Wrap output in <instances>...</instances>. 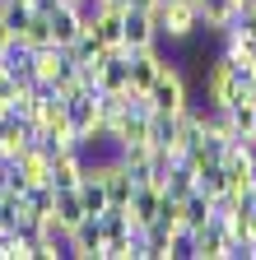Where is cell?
Returning <instances> with one entry per match:
<instances>
[{
	"label": "cell",
	"mask_w": 256,
	"mask_h": 260,
	"mask_svg": "<svg viewBox=\"0 0 256 260\" xmlns=\"http://www.w3.org/2000/svg\"><path fill=\"white\" fill-rule=\"evenodd\" d=\"M242 98H251L247 79L238 75V65L219 51V56L205 65V107H214V112H229L233 103H242ZM251 103H256V98H251Z\"/></svg>",
	"instance_id": "obj_1"
},
{
	"label": "cell",
	"mask_w": 256,
	"mask_h": 260,
	"mask_svg": "<svg viewBox=\"0 0 256 260\" xmlns=\"http://www.w3.org/2000/svg\"><path fill=\"white\" fill-rule=\"evenodd\" d=\"M154 14H158V38H168L177 47L201 32V5L196 0H163Z\"/></svg>",
	"instance_id": "obj_2"
},
{
	"label": "cell",
	"mask_w": 256,
	"mask_h": 260,
	"mask_svg": "<svg viewBox=\"0 0 256 260\" xmlns=\"http://www.w3.org/2000/svg\"><path fill=\"white\" fill-rule=\"evenodd\" d=\"M149 107L154 112H168V116H182L191 107V88H186V75L177 70V60H168L163 70H158V79L149 88Z\"/></svg>",
	"instance_id": "obj_3"
},
{
	"label": "cell",
	"mask_w": 256,
	"mask_h": 260,
	"mask_svg": "<svg viewBox=\"0 0 256 260\" xmlns=\"http://www.w3.org/2000/svg\"><path fill=\"white\" fill-rule=\"evenodd\" d=\"M158 14L154 10H135L126 5V19H121V47L126 51H145V47H158Z\"/></svg>",
	"instance_id": "obj_4"
},
{
	"label": "cell",
	"mask_w": 256,
	"mask_h": 260,
	"mask_svg": "<svg viewBox=\"0 0 256 260\" xmlns=\"http://www.w3.org/2000/svg\"><path fill=\"white\" fill-rule=\"evenodd\" d=\"M10 186L23 195V190H33V186H51V153L42 144H33L14 168H10Z\"/></svg>",
	"instance_id": "obj_5"
},
{
	"label": "cell",
	"mask_w": 256,
	"mask_h": 260,
	"mask_svg": "<svg viewBox=\"0 0 256 260\" xmlns=\"http://www.w3.org/2000/svg\"><path fill=\"white\" fill-rule=\"evenodd\" d=\"M163 65H168V56H158V47L131 51V56H126V79H131V93H149Z\"/></svg>",
	"instance_id": "obj_6"
},
{
	"label": "cell",
	"mask_w": 256,
	"mask_h": 260,
	"mask_svg": "<svg viewBox=\"0 0 256 260\" xmlns=\"http://www.w3.org/2000/svg\"><path fill=\"white\" fill-rule=\"evenodd\" d=\"M70 70H75V65H70V56L61 51V47H51V42H47V47H38V51H33V84L56 88Z\"/></svg>",
	"instance_id": "obj_7"
},
{
	"label": "cell",
	"mask_w": 256,
	"mask_h": 260,
	"mask_svg": "<svg viewBox=\"0 0 256 260\" xmlns=\"http://www.w3.org/2000/svg\"><path fill=\"white\" fill-rule=\"evenodd\" d=\"M158 209H163V186H158V181H140L135 195H131V205H126V218H131V228L140 233L145 223L158 218Z\"/></svg>",
	"instance_id": "obj_8"
},
{
	"label": "cell",
	"mask_w": 256,
	"mask_h": 260,
	"mask_svg": "<svg viewBox=\"0 0 256 260\" xmlns=\"http://www.w3.org/2000/svg\"><path fill=\"white\" fill-rule=\"evenodd\" d=\"M66 255H75V260H103V228H98V218H84L79 228L66 233Z\"/></svg>",
	"instance_id": "obj_9"
},
{
	"label": "cell",
	"mask_w": 256,
	"mask_h": 260,
	"mask_svg": "<svg viewBox=\"0 0 256 260\" xmlns=\"http://www.w3.org/2000/svg\"><path fill=\"white\" fill-rule=\"evenodd\" d=\"M75 190H79V200H84V214H89V218H98V214L112 205V200H107V181H103V172H98V162H93V158H89V168H84V177H79Z\"/></svg>",
	"instance_id": "obj_10"
},
{
	"label": "cell",
	"mask_w": 256,
	"mask_h": 260,
	"mask_svg": "<svg viewBox=\"0 0 256 260\" xmlns=\"http://www.w3.org/2000/svg\"><path fill=\"white\" fill-rule=\"evenodd\" d=\"M89 168V158L79 149H66V153H51V190H75L79 177Z\"/></svg>",
	"instance_id": "obj_11"
},
{
	"label": "cell",
	"mask_w": 256,
	"mask_h": 260,
	"mask_svg": "<svg viewBox=\"0 0 256 260\" xmlns=\"http://www.w3.org/2000/svg\"><path fill=\"white\" fill-rule=\"evenodd\" d=\"M47 23H51V47H70L84 32V10L79 5H56L47 14Z\"/></svg>",
	"instance_id": "obj_12"
},
{
	"label": "cell",
	"mask_w": 256,
	"mask_h": 260,
	"mask_svg": "<svg viewBox=\"0 0 256 260\" xmlns=\"http://www.w3.org/2000/svg\"><path fill=\"white\" fill-rule=\"evenodd\" d=\"M196 5H201V32H229L238 19L233 0H196Z\"/></svg>",
	"instance_id": "obj_13"
},
{
	"label": "cell",
	"mask_w": 256,
	"mask_h": 260,
	"mask_svg": "<svg viewBox=\"0 0 256 260\" xmlns=\"http://www.w3.org/2000/svg\"><path fill=\"white\" fill-rule=\"evenodd\" d=\"M47 42H51V23H47V14H28V19L14 28V47L38 51V47H47Z\"/></svg>",
	"instance_id": "obj_14"
},
{
	"label": "cell",
	"mask_w": 256,
	"mask_h": 260,
	"mask_svg": "<svg viewBox=\"0 0 256 260\" xmlns=\"http://www.w3.org/2000/svg\"><path fill=\"white\" fill-rule=\"evenodd\" d=\"M56 223L61 228H66V233H70V228H79L89 214H84V200H79V190H56Z\"/></svg>",
	"instance_id": "obj_15"
},
{
	"label": "cell",
	"mask_w": 256,
	"mask_h": 260,
	"mask_svg": "<svg viewBox=\"0 0 256 260\" xmlns=\"http://www.w3.org/2000/svg\"><path fill=\"white\" fill-rule=\"evenodd\" d=\"M210 218H214V200L196 186V190L182 200V223H186V228H201V223H210Z\"/></svg>",
	"instance_id": "obj_16"
},
{
	"label": "cell",
	"mask_w": 256,
	"mask_h": 260,
	"mask_svg": "<svg viewBox=\"0 0 256 260\" xmlns=\"http://www.w3.org/2000/svg\"><path fill=\"white\" fill-rule=\"evenodd\" d=\"M229 121H233V130H238L242 140H251V135H256V103H251V98L233 103V107H229Z\"/></svg>",
	"instance_id": "obj_17"
},
{
	"label": "cell",
	"mask_w": 256,
	"mask_h": 260,
	"mask_svg": "<svg viewBox=\"0 0 256 260\" xmlns=\"http://www.w3.org/2000/svg\"><path fill=\"white\" fill-rule=\"evenodd\" d=\"M196 186L210 195V200H223V195H229V177H223V168L214 162V168H205L201 177H196Z\"/></svg>",
	"instance_id": "obj_18"
},
{
	"label": "cell",
	"mask_w": 256,
	"mask_h": 260,
	"mask_svg": "<svg viewBox=\"0 0 256 260\" xmlns=\"http://www.w3.org/2000/svg\"><path fill=\"white\" fill-rule=\"evenodd\" d=\"M10 47H14V28L5 23V14H0V56H5Z\"/></svg>",
	"instance_id": "obj_19"
},
{
	"label": "cell",
	"mask_w": 256,
	"mask_h": 260,
	"mask_svg": "<svg viewBox=\"0 0 256 260\" xmlns=\"http://www.w3.org/2000/svg\"><path fill=\"white\" fill-rule=\"evenodd\" d=\"M56 5H66V0H28V10H33V14H51Z\"/></svg>",
	"instance_id": "obj_20"
},
{
	"label": "cell",
	"mask_w": 256,
	"mask_h": 260,
	"mask_svg": "<svg viewBox=\"0 0 256 260\" xmlns=\"http://www.w3.org/2000/svg\"><path fill=\"white\" fill-rule=\"evenodd\" d=\"M10 168H14V162H10L5 153H0V186H10Z\"/></svg>",
	"instance_id": "obj_21"
},
{
	"label": "cell",
	"mask_w": 256,
	"mask_h": 260,
	"mask_svg": "<svg viewBox=\"0 0 256 260\" xmlns=\"http://www.w3.org/2000/svg\"><path fill=\"white\" fill-rule=\"evenodd\" d=\"M126 5H135V10H158L163 0H126Z\"/></svg>",
	"instance_id": "obj_22"
},
{
	"label": "cell",
	"mask_w": 256,
	"mask_h": 260,
	"mask_svg": "<svg viewBox=\"0 0 256 260\" xmlns=\"http://www.w3.org/2000/svg\"><path fill=\"white\" fill-rule=\"evenodd\" d=\"M247 88H251V98H256V75H251V79H247Z\"/></svg>",
	"instance_id": "obj_23"
},
{
	"label": "cell",
	"mask_w": 256,
	"mask_h": 260,
	"mask_svg": "<svg viewBox=\"0 0 256 260\" xmlns=\"http://www.w3.org/2000/svg\"><path fill=\"white\" fill-rule=\"evenodd\" d=\"M247 260H256V242H251V246H247Z\"/></svg>",
	"instance_id": "obj_24"
},
{
	"label": "cell",
	"mask_w": 256,
	"mask_h": 260,
	"mask_svg": "<svg viewBox=\"0 0 256 260\" xmlns=\"http://www.w3.org/2000/svg\"><path fill=\"white\" fill-rule=\"evenodd\" d=\"M233 5H247V0H233Z\"/></svg>",
	"instance_id": "obj_25"
}]
</instances>
